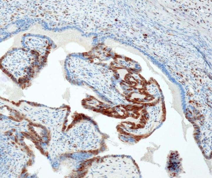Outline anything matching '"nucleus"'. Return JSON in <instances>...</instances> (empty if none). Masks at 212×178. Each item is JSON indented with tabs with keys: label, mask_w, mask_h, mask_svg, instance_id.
I'll return each instance as SVG.
<instances>
[{
	"label": "nucleus",
	"mask_w": 212,
	"mask_h": 178,
	"mask_svg": "<svg viewBox=\"0 0 212 178\" xmlns=\"http://www.w3.org/2000/svg\"><path fill=\"white\" fill-rule=\"evenodd\" d=\"M32 58L29 52L16 49L9 52L2 61L5 70L14 78L20 79L28 76L31 72Z\"/></svg>",
	"instance_id": "1"
},
{
	"label": "nucleus",
	"mask_w": 212,
	"mask_h": 178,
	"mask_svg": "<svg viewBox=\"0 0 212 178\" xmlns=\"http://www.w3.org/2000/svg\"><path fill=\"white\" fill-rule=\"evenodd\" d=\"M41 36L36 35L27 36L24 39V47L40 52L44 51L49 45V42L46 38L43 37V36L40 37Z\"/></svg>",
	"instance_id": "2"
},
{
	"label": "nucleus",
	"mask_w": 212,
	"mask_h": 178,
	"mask_svg": "<svg viewBox=\"0 0 212 178\" xmlns=\"http://www.w3.org/2000/svg\"><path fill=\"white\" fill-rule=\"evenodd\" d=\"M15 142H16L17 143V142H18V141H17V139H16V137H15Z\"/></svg>",
	"instance_id": "3"
},
{
	"label": "nucleus",
	"mask_w": 212,
	"mask_h": 178,
	"mask_svg": "<svg viewBox=\"0 0 212 178\" xmlns=\"http://www.w3.org/2000/svg\"><path fill=\"white\" fill-rule=\"evenodd\" d=\"M28 155H29V156H31V153H29V154H28Z\"/></svg>",
	"instance_id": "4"
}]
</instances>
